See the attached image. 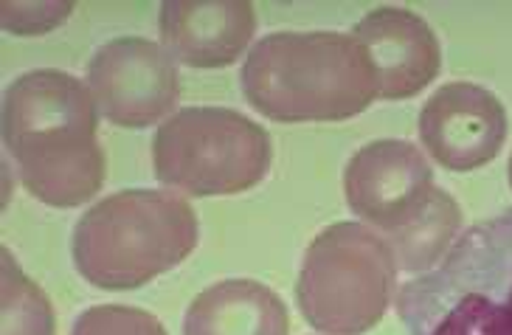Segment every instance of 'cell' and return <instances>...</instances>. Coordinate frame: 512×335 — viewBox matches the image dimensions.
<instances>
[{
	"label": "cell",
	"mask_w": 512,
	"mask_h": 335,
	"mask_svg": "<svg viewBox=\"0 0 512 335\" xmlns=\"http://www.w3.org/2000/svg\"><path fill=\"white\" fill-rule=\"evenodd\" d=\"M397 313L408 335H512V209L459 234L400 288Z\"/></svg>",
	"instance_id": "3"
},
{
	"label": "cell",
	"mask_w": 512,
	"mask_h": 335,
	"mask_svg": "<svg viewBox=\"0 0 512 335\" xmlns=\"http://www.w3.org/2000/svg\"><path fill=\"white\" fill-rule=\"evenodd\" d=\"M507 172H510V189H512V158H510V167H507Z\"/></svg>",
	"instance_id": "17"
},
{
	"label": "cell",
	"mask_w": 512,
	"mask_h": 335,
	"mask_svg": "<svg viewBox=\"0 0 512 335\" xmlns=\"http://www.w3.org/2000/svg\"><path fill=\"white\" fill-rule=\"evenodd\" d=\"M200 226L189 200L161 189H124L76 220L71 254L99 290H138L195 251Z\"/></svg>",
	"instance_id": "4"
},
{
	"label": "cell",
	"mask_w": 512,
	"mask_h": 335,
	"mask_svg": "<svg viewBox=\"0 0 512 335\" xmlns=\"http://www.w3.org/2000/svg\"><path fill=\"white\" fill-rule=\"evenodd\" d=\"M290 316L279 293L256 279H223L189 305L183 335H287Z\"/></svg>",
	"instance_id": "12"
},
{
	"label": "cell",
	"mask_w": 512,
	"mask_h": 335,
	"mask_svg": "<svg viewBox=\"0 0 512 335\" xmlns=\"http://www.w3.org/2000/svg\"><path fill=\"white\" fill-rule=\"evenodd\" d=\"M248 105L279 124L347 122L380 99L372 54L341 31H276L242 62Z\"/></svg>",
	"instance_id": "2"
},
{
	"label": "cell",
	"mask_w": 512,
	"mask_h": 335,
	"mask_svg": "<svg viewBox=\"0 0 512 335\" xmlns=\"http://www.w3.org/2000/svg\"><path fill=\"white\" fill-rule=\"evenodd\" d=\"M71 335H169L164 324L141 307L96 305L74 321Z\"/></svg>",
	"instance_id": "15"
},
{
	"label": "cell",
	"mask_w": 512,
	"mask_h": 335,
	"mask_svg": "<svg viewBox=\"0 0 512 335\" xmlns=\"http://www.w3.org/2000/svg\"><path fill=\"white\" fill-rule=\"evenodd\" d=\"M417 127L422 147L437 164L451 172H470L501 153L507 110L482 85L448 82L422 105Z\"/></svg>",
	"instance_id": "9"
},
{
	"label": "cell",
	"mask_w": 512,
	"mask_h": 335,
	"mask_svg": "<svg viewBox=\"0 0 512 335\" xmlns=\"http://www.w3.org/2000/svg\"><path fill=\"white\" fill-rule=\"evenodd\" d=\"M271 164L268 130L231 107H183L152 138L155 178L192 198L248 192Z\"/></svg>",
	"instance_id": "6"
},
{
	"label": "cell",
	"mask_w": 512,
	"mask_h": 335,
	"mask_svg": "<svg viewBox=\"0 0 512 335\" xmlns=\"http://www.w3.org/2000/svg\"><path fill=\"white\" fill-rule=\"evenodd\" d=\"M434 169L408 141L383 138L361 147L344 169L347 206L380 234L406 226L434 195Z\"/></svg>",
	"instance_id": "8"
},
{
	"label": "cell",
	"mask_w": 512,
	"mask_h": 335,
	"mask_svg": "<svg viewBox=\"0 0 512 335\" xmlns=\"http://www.w3.org/2000/svg\"><path fill=\"white\" fill-rule=\"evenodd\" d=\"M99 107L91 88L57 68L17 77L3 93V144L40 203L74 209L105 186Z\"/></svg>",
	"instance_id": "1"
},
{
	"label": "cell",
	"mask_w": 512,
	"mask_h": 335,
	"mask_svg": "<svg viewBox=\"0 0 512 335\" xmlns=\"http://www.w3.org/2000/svg\"><path fill=\"white\" fill-rule=\"evenodd\" d=\"M462 231V209L445 189H434V195L422 206V212L408 220L406 226L380 234L392 248L394 262L406 274H425L437 268L459 240Z\"/></svg>",
	"instance_id": "13"
},
{
	"label": "cell",
	"mask_w": 512,
	"mask_h": 335,
	"mask_svg": "<svg viewBox=\"0 0 512 335\" xmlns=\"http://www.w3.org/2000/svg\"><path fill=\"white\" fill-rule=\"evenodd\" d=\"M397 271L380 234L361 223H332L304 251L296 305L318 333H369L392 305Z\"/></svg>",
	"instance_id": "5"
},
{
	"label": "cell",
	"mask_w": 512,
	"mask_h": 335,
	"mask_svg": "<svg viewBox=\"0 0 512 335\" xmlns=\"http://www.w3.org/2000/svg\"><path fill=\"white\" fill-rule=\"evenodd\" d=\"M74 9V3H0V17L6 31L34 37L62 26Z\"/></svg>",
	"instance_id": "16"
},
{
	"label": "cell",
	"mask_w": 512,
	"mask_h": 335,
	"mask_svg": "<svg viewBox=\"0 0 512 335\" xmlns=\"http://www.w3.org/2000/svg\"><path fill=\"white\" fill-rule=\"evenodd\" d=\"M57 316L40 285L20 271L9 248H3V330L0 335H54Z\"/></svg>",
	"instance_id": "14"
},
{
	"label": "cell",
	"mask_w": 512,
	"mask_h": 335,
	"mask_svg": "<svg viewBox=\"0 0 512 335\" xmlns=\"http://www.w3.org/2000/svg\"><path fill=\"white\" fill-rule=\"evenodd\" d=\"M158 31L164 51L189 68H226L254 40L256 9L248 0H169Z\"/></svg>",
	"instance_id": "11"
},
{
	"label": "cell",
	"mask_w": 512,
	"mask_h": 335,
	"mask_svg": "<svg viewBox=\"0 0 512 335\" xmlns=\"http://www.w3.org/2000/svg\"><path fill=\"white\" fill-rule=\"evenodd\" d=\"M352 37L372 54L380 99H411L439 77L442 46L434 29L411 9L377 6L355 23Z\"/></svg>",
	"instance_id": "10"
},
{
	"label": "cell",
	"mask_w": 512,
	"mask_h": 335,
	"mask_svg": "<svg viewBox=\"0 0 512 335\" xmlns=\"http://www.w3.org/2000/svg\"><path fill=\"white\" fill-rule=\"evenodd\" d=\"M88 88L107 122L141 130L175 110L181 74L164 46L147 37H116L93 54Z\"/></svg>",
	"instance_id": "7"
}]
</instances>
